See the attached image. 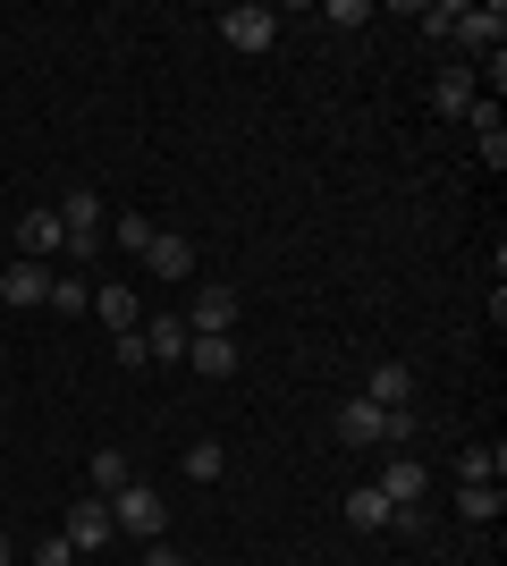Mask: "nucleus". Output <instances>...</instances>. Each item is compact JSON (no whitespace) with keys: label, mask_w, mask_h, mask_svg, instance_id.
<instances>
[{"label":"nucleus","mask_w":507,"mask_h":566,"mask_svg":"<svg viewBox=\"0 0 507 566\" xmlns=\"http://www.w3.org/2000/svg\"><path fill=\"white\" fill-rule=\"evenodd\" d=\"M110 524H119L127 542H161L169 533V499H152L145 482H127V491H110Z\"/></svg>","instance_id":"1"},{"label":"nucleus","mask_w":507,"mask_h":566,"mask_svg":"<svg viewBox=\"0 0 507 566\" xmlns=\"http://www.w3.org/2000/svg\"><path fill=\"white\" fill-rule=\"evenodd\" d=\"M60 229H68V254H76V262H94L102 245H110V220H102V203H94L85 187L60 203Z\"/></svg>","instance_id":"2"},{"label":"nucleus","mask_w":507,"mask_h":566,"mask_svg":"<svg viewBox=\"0 0 507 566\" xmlns=\"http://www.w3.org/2000/svg\"><path fill=\"white\" fill-rule=\"evenodd\" d=\"M60 542L85 558V549H102V542H119V524H110V499H76L68 507V524H60Z\"/></svg>","instance_id":"3"},{"label":"nucleus","mask_w":507,"mask_h":566,"mask_svg":"<svg viewBox=\"0 0 507 566\" xmlns=\"http://www.w3.org/2000/svg\"><path fill=\"white\" fill-rule=\"evenodd\" d=\"M338 440H347V449H389V406L347 398V415H338Z\"/></svg>","instance_id":"4"},{"label":"nucleus","mask_w":507,"mask_h":566,"mask_svg":"<svg viewBox=\"0 0 507 566\" xmlns=\"http://www.w3.org/2000/svg\"><path fill=\"white\" fill-rule=\"evenodd\" d=\"M187 331L194 338H229L237 331V296H229V287H203V296L187 305Z\"/></svg>","instance_id":"5"},{"label":"nucleus","mask_w":507,"mask_h":566,"mask_svg":"<svg viewBox=\"0 0 507 566\" xmlns=\"http://www.w3.org/2000/svg\"><path fill=\"white\" fill-rule=\"evenodd\" d=\"M220 34H229V51H271V34H279V18L245 0V9H229V18H220Z\"/></svg>","instance_id":"6"},{"label":"nucleus","mask_w":507,"mask_h":566,"mask_svg":"<svg viewBox=\"0 0 507 566\" xmlns=\"http://www.w3.org/2000/svg\"><path fill=\"white\" fill-rule=\"evenodd\" d=\"M60 245H68V229H60V203H43V212H25V220H18V254H25V262L60 254Z\"/></svg>","instance_id":"7"},{"label":"nucleus","mask_w":507,"mask_h":566,"mask_svg":"<svg viewBox=\"0 0 507 566\" xmlns=\"http://www.w3.org/2000/svg\"><path fill=\"white\" fill-rule=\"evenodd\" d=\"M448 34H457L465 51H499V43H507V9H499V0H490V9H457V25H448Z\"/></svg>","instance_id":"8"},{"label":"nucleus","mask_w":507,"mask_h":566,"mask_svg":"<svg viewBox=\"0 0 507 566\" xmlns=\"http://www.w3.org/2000/svg\"><path fill=\"white\" fill-rule=\"evenodd\" d=\"M194 331H187V313H152V331H145V355L152 364H187Z\"/></svg>","instance_id":"9"},{"label":"nucleus","mask_w":507,"mask_h":566,"mask_svg":"<svg viewBox=\"0 0 507 566\" xmlns=\"http://www.w3.org/2000/svg\"><path fill=\"white\" fill-rule=\"evenodd\" d=\"M0 296H9V305H51V271L18 254L9 271H0Z\"/></svg>","instance_id":"10"},{"label":"nucleus","mask_w":507,"mask_h":566,"mask_svg":"<svg viewBox=\"0 0 507 566\" xmlns=\"http://www.w3.org/2000/svg\"><path fill=\"white\" fill-rule=\"evenodd\" d=\"M145 262H152V280H187V271H194V245H187L178 229H152Z\"/></svg>","instance_id":"11"},{"label":"nucleus","mask_w":507,"mask_h":566,"mask_svg":"<svg viewBox=\"0 0 507 566\" xmlns=\"http://www.w3.org/2000/svg\"><path fill=\"white\" fill-rule=\"evenodd\" d=\"M474 102H483V94H474V69H440L432 76V111L440 118H465Z\"/></svg>","instance_id":"12"},{"label":"nucleus","mask_w":507,"mask_h":566,"mask_svg":"<svg viewBox=\"0 0 507 566\" xmlns=\"http://www.w3.org/2000/svg\"><path fill=\"white\" fill-rule=\"evenodd\" d=\"M372 491H381L389 507H423V465H414V457H389V473L372 482Z\"/></svg>","instance_id":"13"},{"label":"nucleus","mask_w":507,"mask_h":566,"mask_svg":"<svg viewBox=\"0 0 507 566\" xmlns=\"http://www.w3.org/2000/svg\"><path fill=\"white\" fill-rule=\"evenodd\" d=\"M363 398H372V406H414V373H406V364H372Z\"/></svg>","instance_id":"14"},{"label":"nucleus","mask_w":507,"mask_h":566,"mask_svg":"<svg viewBox=\"0 0 507 566\" xmlns=\"http://www.w3.org/2000/svg\"><path fill=\"white\" fill-rule=\"evenodd\" d=\"M499 507H507L499 482H457V516L465 524H499Z\"/></svg>","instance_id":"15"},{"label":"nucleus","mask_w":507,"mask_h":566,"mask_svg":"<svg viewBox=\"0 0 507 566\" xmlns=\"http://www.w3.org/2000/svg\"><path fill=\"white\" fill-rule=\"evenodd\" d=\"M94 313L110 331H145V313H136V287H94Z\"/></svg>","instance_id":"16"},{"label":"nucleus","mask_w":507,"mask_h":566,"mask_svg":"<svg viewBox=\"0 0 507 566\" xmlns=\"http://www.w3.org/2000/svg\"><path fill=\"white\" fill-rule=\"evenodd\" d=\"M187 364H194V373H212V380H229V373H237V338H194Z\"/></svg>","instance_id":"17"},{"label":"nucleus","mask_w":507,"mask_h":566,"mask_svg":"<svg viewBox=\"0 0 507 566\" xmlns=\"http://www.w3.org/2000/svg\"><path fill=\"white\" fill-rule=\"evenodd\" d=\"M499 465H507V457L483 449V440H465V449H457V482H499Z\"/></svg>","instance_id":"18"},{"label":"nucleus","mask_w":507,"mask_h":566,"mask_svg":"<svg viewBox=\"0 0 507 566\" xmlns=\"http://www.w3.org/2000/svg\"><path fill=\"white\" fill-rule=\"evenodd\" d=\"M85 473H94V491H102V499L136 482V473H127V449H94V465H85Z\"/></svg>","instance_id":"19"},{"label":"nucleus","mask_w":507,"mask_h":566,"mask_svg":"<svg viewBox=\"0 0 507 566\" xmlns=\"http://www.w3.org/2000/svg\"><path fill=\"white\" fill-rule=\"evenodd\" d=\"M347 524H356V533H381V524H389V499L372 491V482H363V491L347 499Z\"/></svg>","instance_id":"20"},{"label":"nucleus","mask_w":507,"mask_h":566,"mask_svg":"<svg viewBox=\"0 0 507 566\" xmlns=\"http://www.w3.org/2000/svg\"><path fill=\"white\" fill-rule=\"evenodd\" d=\"M85 305H94V287H85V280H51V313H85Z\"/></svg>","instance_id":"21"},{"label":"nucleus","mask_w":507,"mask_h":566,"mask_svg":"<svg viewBox=\"0 0 507 566\" xmlns=\"http://www.w3.org/2000/svg\"><path fill=\"white\" fill-rule=\"evenodd\" d=\"M110 237H119L127 254H145V245H152V220H145V212H127V220H110Z\"/></svg>","instance_id":"22"},{"label":"nucleus","mask_w":507,"mask_h":566,"mask_svg":"<svg viewBox=\"0 0 507 566\" xmlns=\"http://www.w3.org/2000/svg\"><path fill=\"white\" fill-rule=\"evenodd\" d=\"M220 465H229V457H220V440H194V449H187V473H194V482H212Z\"/></svg>","instance_id":"23"},{"label":"nucleus","mask_w":507,"mask_h":566,"mask_svg":"<svg viewBox=\"0 0 507 566\" xmlns=\"http://www.w3.org/2000/svg\"><path fill=\"white\" fill-rule=\"evenodd\" d=\"M414 431H423V423H414V406H389V449H406Z\"/></svg>","instance_id":"24"},{"label":"nucleus","mask_w":507,"mask_h":566,"mask_svg":"<svg viewBox=\"0 0 507 566\" xmlns=\"http://www.w3.org/2000/svg\"><path fill=\"white\" fill-rule=\"evenodd\" d=\"M34 566H76V549L60 542V533H51V542H34Z\"/></svg>","instance_id":"25"},{"label":"nucleus","mask_w":507,"mask_h":566,"mask_svg":"<svg viewBox=\"0 0 507 566\" xmlns=\"http://www.w3.org/2000/svg\"><path fill=\"white\" fill-rule=\"evenodd\" d=\"M145 566H187V558H178L169 542H145Z\"/></svg>","instance_id":"26"},{"label":"nucleus","mask_w":507,"mask_h":566,"mask_svg":"<svg viewBox=\"0 0 507 566\" xmlns=\"http://www.w3.org/2000/svg\"><path fill=\"white\" fill-rule=\"evenodd\" d=\"M0 566H18V549H9V533H0Z\"/></svg>","instance_id":"27"}]
</instances>
